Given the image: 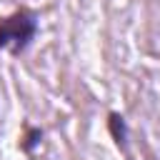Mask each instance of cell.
<instances>
[{
  "mask_svg": "<svg viewBox=\"0 0 160 160\" xmlns=\"http://www.w3.org/2000/svg\"><path fill=\"white\" fill-rule=\"evenodd\" d=\"M38 12L30 8H18L10 15L0 18V50H8L10 55H20L30 48V42L38 35Z\"/></svg>",
  "mask_w": 160,
  "mask_h": 160,
  "instance_id": "obj_1",
  "label": "cell"
},
{
  "mask_svg": "<svg viewBox=\"0 0 160 160\" xmlns=\"http://www.w3.org/2000/svg\"><path fill=\"white\" fill-rule=\"evenodd\" d=\"M108 130H110L115 145L122 152H128V122L120 112H108Z\"/></svg>",
  "mask_w": 160,
  "mask_h": 160,
  "instance_id": "obj_2",
  "label": "cell"
},
{
  "mask_svg": "<svg viewBox=\"0 0 160 160\" xmlns=\"http://www.w3.org/2000/svg\"><path fill=\"white\" fill-rule=\"evenodd\" d=\"M40 140H42V130H40V128H25V138H22L20 148H22L25 152H32V148H35Z\"/></svg>",
  "mask_w": 160,
  "mask_h": 160,
  "instance_id": "obj_3",
  "label": "cell"
}]
</instances>
